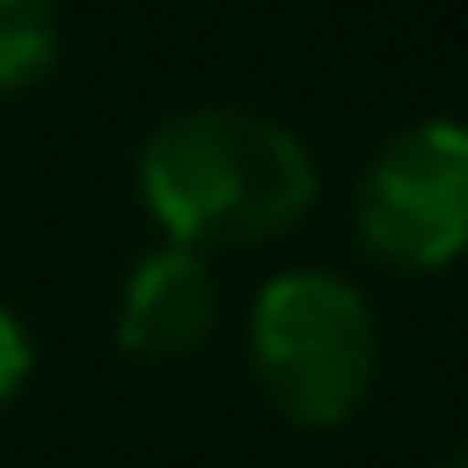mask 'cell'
Wrapping results in <instances>:
<instances>
[{"label": "cell", "mask_w": 468, "mask_h": 468, "mask_svg": "<svg viewBox=\"0 0 468 468\" xmlns=\"http://www.w3.org/2000/svg\"><path fill=\"white\" fill-rule=\"evenodd\" d=\"M218 327V270L206 250H186V244H161L148 250L122 295H116V340L122 353L148 359V366H167V359H186L212 340Z\"/></svg>", "instance_id": "4"}, {"label": "cell", "mask_w": 468, "mask_h": 468, "mask_svg": "<svg viewBox=\"0 0 468 468\" xmlns=\"http://www.w3.org/2000/svg\"><path fill=\"white\" fill-rule=\"evenodd\" d=\"M52 65H58L52 0H0V97L46 84Z\"/></svg>", "instance_id": "5"}, {"label": "cell", "mask_w": 468, "mask_h": 468, "mask_svg": "<svg viewBox=\"0 0 468 468\" xmlns=\"http://www.w3.org/2000/svg\"><path fill=\"white\" fill-rule=\"evenodd\" d=\"M250 372L276 417L302 430H340L378 372V321L372 302L340 270H282L257 289L244 321Z\"/></svg>", "instance_id": "2"}, {"label": "cell", "mask_w": 468, "mask_h": 468, "mask_svg": "<svg viewBox=\"0 0 468 468\" xmlns=\"http://www.w3.org/2000/svg\"><path fill=\"white\" fill-rule=\"evenodd\" d=\"M359 250L398 276H436L468 257V122L430 116L398 129L353 199Z\"/></svg>", "instance_id": "3"}, {"label": "cell", "mask_w": 468, "mask_h": 468, "mask_svg": "<svg viewBox=\"0 0 468 468\" xmlns=\"http://www.w3.org/2000/svg\"><path fill=\"white\" fill-rule=\"evenodd\" d=\"M27 378H33V334L7 302H0V404H14L27 391Z\"/></svg>", "instance_id": "6"}, {"label": "cell", "mask_w": 468, "mask_h": 468, "mask_svg": "<svg viewBox=\"0 0 468 468\" xmlns=\"http://www.w3.org/2000/svg\"><path fill=\"white\" fill-rule=\"evenodd\" d=\"M135 193L161 244L212 257L289 238L321 199V167L308 142L263 110H180L142 142Z\"/></svg>", "instance_id": "1"}, {"label": "cell", "mask_w": 468, "mask_h": 468, "mask_svg": "<svg viewBox=\"0 0 468 468\" xmlns=\"http://www.w3.org/2000/svg\"><path fill=\"white\" fill-rule=\"evenodd\" d=\"M449 468H468V449H462V455H455V462H449Z\"/></svg>", "instance_id": "7"}]
</instances>
